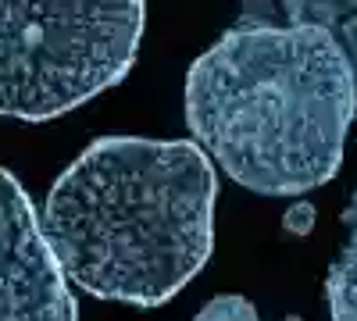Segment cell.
<instances>
[{"instance_id":"cell-1","label":"cell","mask_w":357,"mask_h":321,"mask_svg":"<svg viewBox=\"0 0 357 321\" xmlns=\"http://www.w3.org/2000/svg\"><path fill=\"white\" fill-rule=\"evenodd\" d=\"M354 114V61L321 25L243 22L186 72L193 139L229 179L264 196L329 182Z\"/></svg>"},{"instance_id":"cell-2","label":"cell","mask_w":357,"mask_h":321,"mask_svg":"<svg viewBox=\"0 0 357 321\" xmlns=\"http://www.w3.org/2000/svg\"><path fill=\"white\" fill-rule=\"evenodd\" d=\"M218 179L200 143L107 136L86 147L43 208V236L89 297L161 307L211 257Z\"/></svg>"},{"instance_id":"cell-3","label":"cell","mask_w":357,"mask_h":321,"mask_svg":"<svg viewBox=\"0 0 357 321\" xmlns=\"http://www.w3.org/2000/svg\"><path fill=\"white\" fill-rule=\"evenodd\" d=\"M143 0H0V114L57 118L136 65Z\"/></svg>"},{"instance_id":"cell-4","label":"cell","mask_w":357,"mask_h":321,"mask_svg":"<svg viewBox=\"0 0 357 321\" xmlns=\"http://www.w3.org/2000/svg\"><path fill=\"white\" fill-rule=\"evenodd\" d=\"M0 321H75V300L25 189L0 168Z\"/></svg>"},{"instance_id":"cell-5","label":"cell","mask_w":357,"mask_h":321,"mask_svg":"<svg viewBox=\"0 0 357 321\" xmlns=\"http://www.w3.org/2000/svg\"><path fill=\"white\" fill-rule=\"evenodd\" d=\"M282 11L293 25L329 29L357 65V0H282Z\"/></svg>"},{"instance_id":"cell-6","label":"cell","mask_w":357,"mask_h":321,"mask_svg":"<svg viewBox=\"0 0 357 321\" xmlns=\"http://www.w3.org/2000/svg\"><path fill=\"white\" fill-rule=\"evenodd\" d=\"M325 293H329L333 321H357V221L350 225V240H347L343 253L329 268Z\"/></svg>"},{"instance_id":"cell-7","label":"cell","mask_w":357,"mask_h":321,"mask_svg":"<svg viewBox=\"0 0 357 321\" xmlns=\"http://www.w3.org/2000/svg\"><path fill=\"white\" fill-rule=\"evenodd\" d=\"M193 321H261L254 304L243 300V297H215L211 304H204L200 314ZM286 321H301L296 314H289Z\"/></svg>"},{"instance_id":"cell-8","label":"cell","mask_w":357,"mask_h":321,"mask_svg":"<svg viewBox=\"0 0 357 321\" xmlns=\"http://www.w3.org/2000/svg\"><path fill=\"white\" fill-rule=\"evenodd\" d=\"M282 225H286V232H293V236H307V232L314 228V208L307 200L293 203V208L286 211V218H282Z\"/></svg>"},{"instance_id":"cell-9","label":"cell","mask_w":357,"mask_h":321,"mask_svg":"<svg viewBox=\"0 0 357 321\" xmlns=\"http://www.w3.org/2000/svg\"><path fill=\"white\" fill-rule=\"evenodd\" d=\"M343 221H347V225H354V221H357V193H354V200H350V208L343 211Z\"/></svg>"},{"instance_id":"cell-10","label":"cell","mask_w":357,"mask_h":321,"mask_svg":"<svg viewBox=\"0 0 357 321\" xmlns=\"http://www.w3.org/2000/svg\"><path fill=\"white\" fill-rule=\"evenodd\" d=\"M354 72H357V65H354Z\"/></svg>"}]
</instances>
